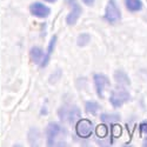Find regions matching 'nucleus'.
<instances>
[{"label":"nucleus","instance_id":"nucleus-21","mask_svg":"<svg viewBox=\"0 0 147 147\" xmlns=\"http://www.w3.org/2000/svg\"><path fill=\"white\" fill-rule=\"evenodd\" d=\"M45 1H47V3H55L57 0H45Z\"/></svg>","mask_w":147,"mask_h":147},{"label":"nucleus","instance_id":"nucleus-16","mask_svg":"<svg viewBox=\"0 0 147 147\" xmlns=\"http://www.w3.org/2000/svg\"><path fill=\"white\" fill-rule=\"evenodd\" d=\"M91 41V35L87 34V33H82L78 36V39H77V44L78 46H86L88 42Z\"/></svg>","mask_w":147,"mask_h":147},{"label":"nucleus","instance_id":"nucleus-7","mask_svg":"<svg viewBox=\"0 0 147 147\" xmlns=\"http://www.w3.org/2000/svg\"><path fill=\"white\" fill-rule=\"evenodd\" d=\"M30 11H31V13L34 17H36V18H46V17L50 16V13H51L50 7L45 6L41 3H34V4H32L30 6Z\"/></svg>","mask_w":147,"mask_h":147},{"label":"nucleus","instance_id":"nucleus-10","mask_svg":"<svg viewBox=\"0 0 147 147\" xmlns=\"http://www.w3.org/2000/svg\"><path fill=\"white\" fill-rule=\"evenodd\" d=\"M30 55H31V59L32 61H34L35 64H40L41 61H42V58L45 55L44 51L41 50L40 47L38 46H34L31 48V51H30Z\"/></svg>","mask_w":147,"mask_h":147},{"label":"nucleus","instance_id":"nucleus-15","mask_svg":"<svg viewBox=\"0 0 147 147\" xmlns=\"http://www.w3.org/2000/svg\"><path fill=\"white\" fill-rule=\"evenodd\" d=\"M100 108V105L95 102V101H87L86 105H85V109H86L87 113H91V114H95L96 111H99Z\"/></svg>","mask_w":147,"mask_h":147},{"label":"nucleus","instance_id":"nucleus-17","mask_svg":"<svg viewBox=\"0 0 147 147\" xmlns=\"http://www.w3.org/2000/svg\"><path fill=\"white\" fill-rule=\"evenodd\" d=\"M95 134H96V137L98 138H105L107 137V134H108V128L105 124L102 125H99L96 128H95Z\"/></svg>","mask_w":147,"mask_h":147},{"label":"nucleus","instance_id":"nucleus-4","mask_svg":"<svg viewBox=\"0 0 147 147\" xmlns=\"http://www.w3.org/2000/svg\"><path fill=\"white\" fill-rule=\"evenodd\" d=\"M121 12L115 3V0H109L107 6H106V11H105V18L108 22L114 24L120 19Z\"/></svg>","mask_w":147,"mask_h":147},{"label":"nucleus","instance_id":"nucleus-13","mask_svg":"<svg viewBox=\"0 0 147 147\" xmlns=\"http://www.w3.org/2000/svg\"><path fill=\"white\" fill-rule=\"evenodd\" d=\"M100 120L105 124H113V122H118L120 120V115L119 114H108V113H104L100 115Z\"/></svg>","mask_w":147,"mask_h":147},{"label":"nucleus","instance_id":"nucleus-3","mask_svg":"<svg viewBox=\"0 0 147 147\" xmlns=\"http://www.w3.org/2000/svg\"><path fill=\"white\" fill-rule=\"evenodd\" d=\"M76 132L79 138L87 139L93 133V122L88 119H79L76 125Z\"/></svg>","mask_w":147,"mask_h":147},{"label":"nucleus","instance_id":"nucleus-2","mask_svg":"<svg viewBox=\"0 0 147 147\" xmlns=\"http://www.w3.org/2000/svg\"><path fill=\"white\" fill-rule=\"evenodd\" d=\"M59 117L61 120L68 121L71 125H73L77 120H79L81 118L79 108L76 106H64L59 109Z\"/></svg>","mask_w":147,"mask_h":147},{"label":"nucleus","instance_id":"nucleus-6","mask_svg":"<svg viewBox=\"0 0 147 147\" xmlns=\"http://www.w3.org/2000/svg\"><path fill=\"white\" fill-rule=\"evenodd\" d=\"M94 80V85H95V88H96V93L99 98H104V91L107 86H109V79L105 76V74H99L96 73L93 77Z\"/></svg>","mask_w":147,"mask_h":147},{"label":"nucleus","instance_id":"nucleus-9","mask_svg":"<svg viewBox=\"0 0 147 147\" xmlns=\"http://www.w3.org/2000/svg\"><path fill=\"white\" fill-rule=\"evenodd\" d=\"M55 44H57V35H53L52 39L50 41V45H48V48H47V52L45 53L44 58H42V61L40 63V66L41 67H46L47 64L50 63V59H51V55L54 51V47H55Z\"/></svg>","mask_w":147,"mask_h":147},{"label":"nucleus","instance_id":"nucleus-20","mask_svg":"<svg viewBox=\"0 0 147 147\" xmlns=\"http://www.w3.org/2000/svg\"><path fill=\"white\" fill-rule=\"evenodd\" d=\"M82 3L87 6H92L94 4V0H82Z\"/></svg>","mask_w":147,"mask_h":147},{"label":"nucleus","instance_id":"nucleus-18","mask_svg":"<svg viewBox=\"0 0 147 147\" xmlns=\"http://www.w3.org/2000/svg\"><path fill=\"white\" fill-rule=\"evenodd\" d=\"M121 133H122V128H121V126H119V125H117V124H113L111 125V134H112V139H114V138H119L120 136H121Z\"/></svg>","mask_w":147,"mask_h":147},{"label":"nucleus","instance_id":"nucleus-8","mask_svg":"<svg viewBox=\"0 0 147 147\" xmlns=\"http://www.w3.org/2000/svg\"><path fill=\"white\" fill-rule=\"evenodd\" d=\"M69 3L72 5V11H71V13L67 16L66 18V22H67V25L69 26H73V25H76L80 14H81V7L76 3V0H69Z\"/></svg>","mask_w":147,"mask_h":147},{"label":"nucleus","instance_id":"nucleus-5","mask_svg":"<svg viewBox=\"0 0 147 147\" xmlns=\"http://www.w3.org/2000/svg\"><path fill=\"white\" fill-rule=\"evenodd\" d=\"M128 99H129V93L126 90H115L111 93V96H109V101L115 108L122 106Z\"/></svg>","mask_w":147,"mask_h":147},{"label":"nucleus","instance_id":"nucleus-14","mask_svg":"<svg viewBox=\"0 0 147 147\" xmlns=\"http://www.w3.org/2000/svg\"><path fill=\"white\" fill-rule=\"evenodd\" d=\"M40 138V133L36 128H31L28 132V141L32 146L38 145V140Z\"/></svg>","mask_w":147,"mask_h":147},{"label":"nucleus","instance_id":"nucleus-12","mask_svg":"<svg viewBox=\"0 0 147 147\" xmlns=\"http://www.w3.org/2000/svg\"><path fill=\"white\" fill-rule=\"evenodd\" d=\"M125 4L131 12H138L142 8L141 0H125Z\"/></svg>","mask_w":147,"mask_h":147},{"label":"nucleus","instance_id":"nucleus-11","mask_svg":"<svg viewBox=\"0 0 147 147\" xmlns=\"http://www.w3.org/2000/svg\"><path fill=\"white\" fill-rule=\"evenodd\" d=\"M114 79L118 82V85H122V86H128V85L131 84L128 76L122 71H117L114 73Z\"/></svg>","mask_w":147,"mask_h":147},{"label":"nucleus","instance_id":"nucleus-1","mask_svg":"<svg viewBox=\"0 0 147 147\" xmlns=\"http://www.w3.org/2000/svg\"><path fill=\"white\" fill-rule=\"evenodd\" d=\"M67 132L64 127L58 125L57 122L48 124L46 128V137H47V145L48 146H65V139Z\"/></svg>","mask_w":147,"mask_h":147},{"label":"nucleus","instance_id":"nucleus-19","mask_svg":"<svg viewBox=\"0 0 147 147\" xmlns=\"http://www.w3.org/2000/svg\"><path fill=\"white\" fill-rule=\"evenodd\" d=\"M139 129H140V133H141V134H146V136H147V121H145V122H142V124H140Z\"/></svg>","mask_w":147,"mask_h":147}]
</instances>
